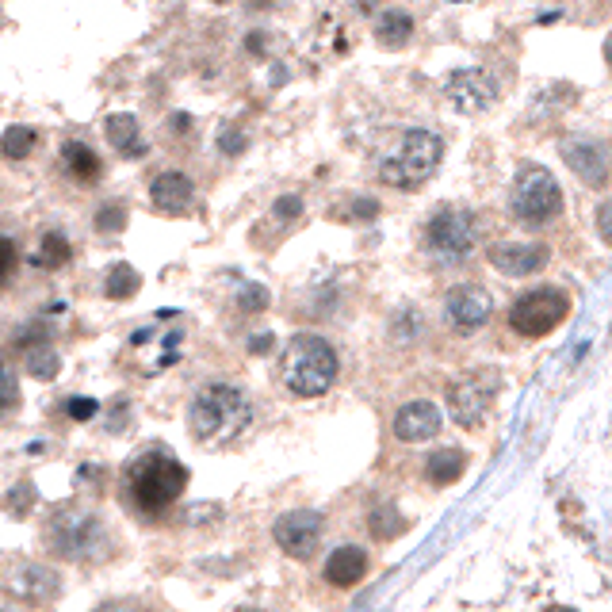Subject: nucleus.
<instances>
[{
	"label": "nucleus",
	"instance_id": "33",
	"mask_svg": "<svg viewBox=\"0 0 612 612\" xmlns=\"http://www.w3.org/2000/svg\"><path fill=\"white\" fill-rule=\"evenodd\" d=\"M66 414L73 417V421H88V417L100 414V406H96L92 398H69V402H66Z\"/></svg>",
	"mask_w": 612,
	"mask_h": 612
},
{
	"label": "nucleus",
	"instance_id": "10",
	"mask_svg": "<svg viewBox=\"0 0 612 612\" xmlns=\"http://www.w3.org/2000/svg\"><path fill=\"white\" fill-rule=\"evenodd\" d=\"M322 532H326V517L318 509H291L272 525V540L291 559H310L322 544Z\"/></svg>",
	"mask_w": 612,
	"mask_h": 612
},
{
	"label": "nucleus",
	"instance_id": "13",
	"mask_svg": "<svg viewBox=\"0 0 612 612\" xmlns=\"http://www.w3.org/2000/svg\"><path fill=\"white\" fill-rule=\"evenodd\" d=\"M559 153L570 165V173L578 176L590 188H605L609 184V165H605V146L593 134H570L559 142Z\"/></svg>",
	"mask_w": 612,
	"mask_h": 612
},
{
	"label": "nucleus",
	"instance_id": "34",
	"mask_svg": "<svg viewBox=\"0 0 612 612\" xmlns=\"http://www.w3.org/2000/svg\"><path fill=\"white\" fill-rule=\"evenodd\" d=\"M131 402H127V398H119V402H115V406H111V417H108V433H123V429H127V425H131Z\"/></svg>",
	"mask_w": 612,
	"mask_h": 612
},
{
	"label": "nucleus",
	"instance_id": "32",
	"mask_svg": "<svg viewBox=\"0 0 612 612\" xmlns=\"http://www.w3.org/2000/svg\"><path fill=\"white\" fill-rule=\"evenodd\" d=\"M245 134L238 131V127H230V131H222L219 134V150L226 153V157H238V153H245Z\"/></svg>",
	"mask_w": 612,
	"mask_h": 612
},
{
	"label": "nucleus",
	"instance_id": "6",
	"mask_svg": "<svg viewBox=\"0 0 612 612\" xmlns=\"http://www.w3.org/2000/svg\"><path fill=\"white\" fill-rule=\"evenodd\" d=\"M513 215L525 226H547L551 219H559L563 211V188L559 180L547 173L544 165H525L517 180H513V196H509Z\"/></svg>",
	"mask_w": 612,
	"mask_h": 612
},
{
	"label": "nucleus",
	"instance_id": "17",
	"mask_svg": "<svg viewBox=\"0 0 612 612\" xmlns=\"http://www.w3.org/2000/svg\"><path fill=\"white\" fill-rule=\"evenodd\" d=\"M364 574H368V555L360 547L345 544L326 559V582L337 590H352L356 582H364Z\"/></svg>",
	"mask_w": 612,
	"mask_h": 612
},
{
	"label": "nucleus",
	"instance_id": "29",
	"mask_svg": "<svg viewBox=\"0 0 612 612\" xmlns=\"http://www.w3.org/2000/svg\"><path fill=\"white\" fill-rule=\"evenodd\" d=\"M238 306L245 314H261L264 306H268V291H264L261 284H245L238 295Z\"/></svg>",
	"mask_w": 612,
	"mask_h": 612
},
{
	"label": "nucleus",
	"instance_id": "40",
	"mask_svg": "<svg viewBox=\"0 0 612 612\" xmlns=\"http://www.w3.org/2000/svg\"><path fill=\"white\" fill-rule=\"evenodd\" d=\"M92 612H142L134 601H108V605H100V609H92Z\"/></svg>",
	"mask_w": 612,
	"mask_h": 612
},
{
	"label": "nucleus",
	"instance_id": "43",
	"mask_svg": "<svg viewBox=\"0 0 612 612\" xmlns=\"http://www.w3.org/2000/svg\"><path fill=\"white\" fill-rule=\"evenodd\" d=\"M238 612H268V609H253V605H245V609H238Z\"/></svg>",
	"mask_w": 612,
	"mask_h": 612
},
{
	"label": "nucleus",
	"instance_id": "1",
	"mask_svg": "<svg viewBox=\"0 0 612 612\" xmlns=\"http://www.w3.org/2000/svg\"><path fill=\"white\" fill-rule=\"evenodd\" d=\"M253 421V402L234 383H207L199 387L188 406V429L203 448H222L238 440Z\"/></svg>",
	"mask_w": 612,
	"mask_h": 612
},
{
	"label": "nucleus",
	"instance_id": "27",
	"mask_svg": "<svg viewBox=\"0 0 612 612\" xmlns=\"http://www.w3.org/2000/svg\"><path fill=\"white\" fill-rule=\"evenodd\" d=\"M62 372V356L54 349H46V345H39V349L27 352V375H35V379H54V375Z\"/></svg>",
	"mask_w": 612,
	"mask_h": 612
},
{
	"label": "nucleus",
	"instance_id": "39",
	"mask_svg": "<svg viewBox=\"0 0 612 612\" xmlns=\"http://www.w3.org/2000/svg\"><path fill=\"white\" fill-rule=\"evenodd\" d=\"M272 345H276V337H272V333H257V337H249V352H253V356H264Z\"/></svg>",
	"mask_w": 612,
	"mask_h": 612
},
{
	"label": "nucleus",
	"instance_id": "31",
	"mask_svg": "<svg viewBox=\"0 0 612 612\" xmlns=\"http://www.w3.org/2000/svg\"><path fill=\"white\" fill-rule=\"evenodd\" d=\"M31 498H35V490H31V486L23 482V486H16V490H12L8 498H4V505H8V509L16 513V517H23V513L31 509Z\"/></svg>",
	"mask_w": 612,
	"mask_h": 612
},
{
	"label": "nucleus",
	"instance_id": "28",
	"mask_svg": "<svg viewBox=\"0 0 612 612\" xmlns=\"http://www.w3.org/2000/svg\"><path fill=\"white\" fill-rule=\"evenodd\" d=\"M92 226H96L100 234H119V230L127 226V207H123V203H104V207L96 211Z\"/></svg>",
	"mask_w": 612,
	"mask_h": 612
},
{
	"label": "nucleus",
	"instance_id": "7",
	"mask_svg": "<svg viewBox=\"0 0 612 612\" xmlns=\"http://www.w3.org/2000/svg\"><path fill=\"white\" fill-rule=\"evenodd\" d=\"M425 245L440 264H463L479 245V219L467 207H440L425 226Z\"/></svg>",
	"mask_w": 612,
	"mask_h": 612
},
{
	"label": "nucleus",
	"instance_id": "38",
	"mask_svg": "<svg viewBox=\"0 0 612 612\" xmlns=\"http://www.w3.org/2000/svg\"><path fill=\"white\" fill-rule=\"evenodd\" d=\"M352 215H356V219H375V215H379V203H375V199H356V203H352Z\"/></svg>",
	"mask_w": 612,
	"mask_h": 612
},
{
	"label": "nucleus",
	"instance_id": "19",
	"mask_svg": "<svg viewBox=\"0 0 612 612\" xmlns=\"http://www.w3.org/2000/svg\"><path fill=\"white\" fill-rule=\"evenodd\" d=\"M104 134H108V142L123 153V157H142V153H146V138H142V127H138V119H134L131 111H115V115H108Z\"/></svg>",
	"mask_w": 612,
	"mask_h": 612
},
{
	"label": "nucleus",
	"instance_id": "45",
	"mask_svg": "<svg viewBox=\"0 0 612 612\" xmlns=\"http://www.w3.org/2000/svg\"><path fill=\"white\" fill-rule=\"evenodd\" d=\"M211 4H226V0H211Z\"/></svg>",
	"mask_w": 612,
	"mask_h": 612
},
{
	"label": "nucleus",
	"instance_id": "42",
	"mask_svg": "<svg viewBox=\"0 0 612 612\" xmlns=\"http://www.w3.org/2000/svg\"><path fill=\"white\" fill-rule=\"evenodd\" d=\"M188 127H192V119H188V115H173V131L176 134H188Z\"/></svg>",
	"mask_w": 612,
	"mask_h": 612
},
{
	"label": "nucleus",
	"instance_id": "35",
	"mask_svg": "<svg viewBox=\"0 0 612 612\" xmlns=\"http://www.w3.org/2000/svg\"><path fill=\"white\" fill-rule=\"evenodd\" d=\"M272 211H276V219H284V222L299 219V215H303V199H299V196H280Z\"/></svg>",
	"mask_w": 612,
	"mask_h": 612
},
{
	"label": "nucleus",
	"instance_id": "23",
	"mask_svg": "<svg viewBox=\"0 0 612 612\" xmlns=\"http://www.w3.org/2000/svg\"><path fill=\"white\" fill-rule=\"evenodd\" d=\"M69 257H73V245H69L66 234H58V230H50L43 234L39 241V253H35V264L46 268V272H58V268H66Z\"/></svg>",
	"mask_w": 612,
	"mask_h": 612
},
{
	"label": "nucleus",
	"instance_id": "15",
	"mask_svg": "<svg viewBox=\"0 0 612 612\" xmlns=\"http://www.w3.org/2000/svg\"><path fill=\"white\" fill-rule=\"evenodd\" d=\"M444 425V417L433 402L417 398V402H406L398 414H394V437L406 440V444H421V440H433Z\"/></svg>",
	"mask_w": 612,
	"mask_h": 612
},
{
	"label": "nucleus",
	"instance_id": "18",
	"mask_svg": "<svg viewBox=\"0 0 612 612\" xmlns=\"http://www.w3.org/2000/svg\"><path fill=\"white\" fill-rule=\"evenodd\" d=\"M12 590L20 593L23 601H35V605H46V601H58L62 593V578L46 567H23L12 582Z\"/></svg>",
	"mask_w": 612,
	"mask_h": 612
},
{
	"label": "nucleus",
	"instance_id": "20",
	"mask_svg": "<svg viewBox=\"0 0 612 612\" xmlns=\"http://www.w3.org/2000/svg\"><path fill=\"white\" fill-rule=\"evenodd\" d=\"M414 35V16L402 12V8H387L379 20H375V39L387 46V50H398V46L410 43Z\"/></svg>",
	"mask_w": 612,
	"mask_h": 612
},
{
	"label": "nucleus",
	"instance_id": "14",
	"mask_svg": "<svg viewBox=\"0 0 612 612\" xmlns=\"http://www.w3.org/2000/svg\"><path fill=\"white\" fill-rule=\"evenodd\" d=\"M486 261L494 264L502 276L525 280V276H536L540 268H547L551 249H547L544 241H498V245H490Z\"/></svg>",
	"mask_w": 612,
	"mask_h": 612
},
{
	"label": "nucleus",
	"instance_id": "12",
	"mask_svg": "<svg viewBox=\"0 0 612 612\" xmlns=\"http://www.w3.org/2000/svg\"><path fill=\"white\" fill-rule=\"evenodd\" d=\"M490 314H494V299L479 284H459L444 299V318L452 322L456 333H475L490 322Z\"/></svg>",
	"mask_w": 612,
	"mask_h": 612
},
{
	"label": "nucleus",
	"instance_id": "16",
	"mask_svg": "<svg viewBox=\"0 0 612 612\" xmlns=\"http://www.w3.org/2000/svg\"><path fill=\"white\" fill-rule=\"evenodd\" d=\"M150 203L161 211V215H173V219H180V215H188V211L196 207V184H192L184 173L153 176Z\"/></svg>",
	"mask_w": 612,
	"mask_h": 612
},
{
	"label": "nucleus",
	"instance_id": "46",
	"mask_svg": "<svg viewBox=\"0 0 612 612\" xmlns=\"http://www.w3.org/2000/svg\"><path fill=\"white\" fill-rule=\"evenodd\" d=\"M609 62H612V43H609Z\"/></svg>",
	"mask_w": 612,
	"mask_h": 612
},
{
	"label": "nucleus",
	"instance_id": "11",
	"mask_svg": "<svg viewBox=\"0 0 612 612\" xmlns=\"http://www.w3.org/2000/svg\"><path fill=\"white\" fill-rule=\"evenodd\" d=\"M444 92H448L456 111L479 115V111H486L498 100V81L486 69H452L448 81H444Z\"/></svg>",
	"mask_w": 612,
	"mask_h": 612
},
{
	"label": "nucleus",
	"instance_id": "41",
	"mask_svg": "<svg viewBox=\"0 0 612 612\" xmlns=\"http://www.w3.org/2000/svg\"><path fill=\"white\" fill-rule=\"evenodd\" d=\"M249 50H253V54H264V50H268V35H261V31H257V35H249Z\"/></svg>",
	"mask_w": 612,
	"mask_h": 612
},
{
	"label": "nucleus",
	"instance_id": "5",
	"mask_svg": "<svg viewBox=\"0 0 612 612\" xmlns=\"http://www.w3.org/2000/svg\"><path fill=\"white\" fill-rule=\"evenodd\" d=\"M188 467L169 452H146L127 467V490L142 513H161L184 494Z\"/></svg>",
	"mask_w": 612,
	"mask_h": 612
},
{
	"label": "nucleus",
	"instance_id": "2",
	"mask_svg": "<svg viewBox=\"0 0 612 612\" xmlns=\"http://www.w3.org/2000/svg\"><path fill=\"white\" fill-rule=\"evenodd\" d=\"M341 372V360L337 349L329 345L326 337L318 333H295L287 341L284 360H280V375H284V387L299 398H318L337 383Z\"/></svg>",
	"mask_w": 612,
	"mask_h": 612
},
{
	"label": "nucleus",
	"instance_id": "8",
	"mask_svg": "<svg viewBox=\"0 0 612 612\" xmlns=\"http://www.w3.org/2000/svg\"><path fill=\"white\" fill-rule=\"evenodd\" d=\"M570 314V295L563 287H536L525 291L513 310H509V326L521 337H547L555 326H563Z\"/></svg>",
	"mask_w": 612,
	"mask_h": 612
},
{
	"label": "nucleus",
	"instance_id": "26",
	"mask_svg": "<svg viewBox=\"0 0 612 612\" xmlns=\"http://www.w3.org/2000/svg\"><path fill=\"white\" fill-rule=\"evenodd\" d=\"M35 146H39V131H31V127H8L4 138H0V153H4L8 161H23V157H31Z\"/></svg>",
	"mask_w": 612,
	"mask_h": 612
},
{
	"label": "nucleus",
	"instance_id": "25",
	"mask_svg": "<svg viewBox=\"0 0 612 612\" xmlns=\"http://www.w3.org/2000/svg\"><path fill=\"white\" fill-rule=\"evenodd\" d=\"M368 528H372L375 540H398L410 525H406V517L394 505H379V509H372V517H368Z\"/></svg>",
	"mask_w": 612,
	"mask_h": 612
},
{
	"label": "nucleus",
	"instance_id": "9",
	"mask_svg": "<svg viewBox=\"0 0 612 612\" xmlns=\"http://www.w3.org/2000/svg\"><path fill=\"white\" fill-rule=\"evenodd\" d=\"M502 387V379L498 372H490V368H482V372H467L459 375L456 383L448 387V414L456 421L459 429H475L486 410L494 406V394Z\"/></svg>",
	"mask_w": 612,
	"mask_h": 612
},
{
	"label": "nucleus",
	"instance_id": "24",
	"mask_svg": "<svg viewBox=\"0 0 612 612\" xmlns=\"http://www.w3.org/2000/svg\"><path fill=\"white\" fill-rule=\"evenodd\" d=\"M138 287H142V276L134 272L131 264H111L108 276H104V295L108 299H131V295H138Z\"/></svg>",
	"mask_w": 612,
	"mask_h": 612
},
{
	"label": "nucleus",
	"instance_id": "4",
	"mask_svg": "<svg viewBox=\"0 0 612 612\" xmlns=\"http://www.w3.org/2000/svg\"><path fill=\"white\" fill-rule=\"evenodd\" d=\"M444 157V138L429 127H406L398 146L379 161V180L398 192H414L429 176L437 173Z\"/></svg>",
	"mask_w": 612,
	"mask_h": 612
},
{
	"label": "nucleus",
	"instance_id": "44",
	"mask_svg": "<svg viewBox=\"0 0 612 612\" xmlns=\"http://www.w3.org/2000/svg\"><path fill=\"white\" fill-rule=\"evenodd\" d=\"M547 612H574V609H563V605H555V609H547Z\"/></svg>",
	"mask_w": 612,
	"mask_h": 612
},
{
	"label": "nucleus",
	"instance_id": "21",
	"mask_svg": "<svg viewBox=\"0 0 612 612\" xmlns=\"http://www.w3.org/2000/svg\"><path fill=\"white\" fill-rule=\"evenodd\" d=\"M463 471H467V456H463V448H437L429 463H425V475L437 482V486H448V482L463 479Z\"/></svg>",
	"mask_w": 612,
	"mask_h": 612
},
{
	"label": "nucleus",
	"instance_id": "22",
	"mask_svg": "<svg viewBox=\"0 0 612 612\" xmlns=\"http://www.w3.org/2000/svg\"><path fill=\"white\" fill-rule=\"evenodd\" d=\"M62 161H66L69 176H73V180H81V184H92L96 176L104 173L100 157L88 150L85 142H66V146H62Z\"/></svg>",
	"mask_w": 612,
	"mask_h": 612
},
{
	"label": "nucleus",
	"instance_id": "30",
	"mask_svg": "<svg viewBox=\"0 0 612 612\" xmlns=\"http://www.w3.org/2000/svg\"><path fill=\"white\" fill-rule=\"evenodd\" d=\"M16 402H20L16 375H12V368H4V364H0V410H8V406H16Z\"/></svg>",
	"mask_w": 612,
	"mask_h": 612
},
{
	"label": "nucleus",
	"instance_id": "3",
	"mask_svg": "<svg viewBox=\"0 0 612 612\" xmlns=\"http://www.w3.org/2000/svg\"><path fill=\"white\" fill-rule=\"evenodd\" d=\"M46 544L58 559L69 563H96L108 559L111 551V532L108 525L85 509V505H62L50 521H46Z\"/></svg>",
	"mask_w": 612,
	"mask_h": 612
},
{
	"label": "nucleus",
	"instance_id": "37",
	"mask_svg": "<svg viewBox=\"0 0 612 612\" xmlns=\"http://www.w3.org/2000/svg\"><path fill=\"white\" fill-rule=\"evenodd\" d=\"M597 234H601L605 245H612V199L597 207Z\"/></svg>",
	"mask_w": 612,
	"mask_h": 612
},
{
	"label": "nucleus",
	"instance_id": "36",
	"mask_svg": "<svg viewBox=\"0 0 612 612\" xmlns=\"http://www.w3.org/2000/svg\"><path fill=\"white\" fill-rule=\"evenodd\" d=\"M12 268H16V245L8 238H0V284L12 276Z\"/></svg>",
	"mask_w": 612,
	"mask_h": 612
}]
</instances>
